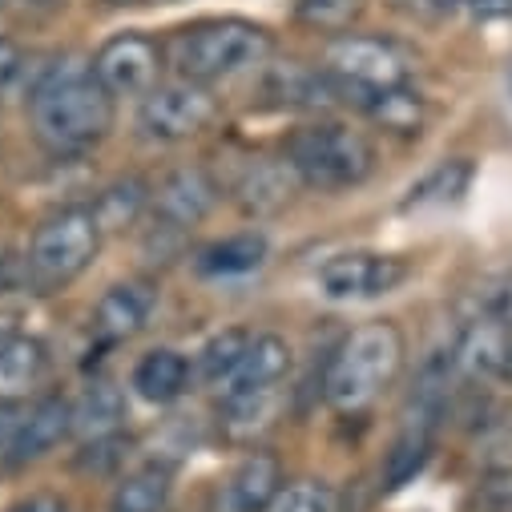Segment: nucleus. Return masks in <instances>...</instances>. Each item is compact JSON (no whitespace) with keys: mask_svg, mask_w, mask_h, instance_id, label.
<instances>
[{"mask_svg":"<svg viewBox=\"0 0 512 512\" xmlns=\"http://www.w3.org/2000/svg\"><path fill=\"white\" fill-rule=\"evenodd\" d=\"M29 121L37 142L53 158H69L101 142L113 125V93L97 81L93 65H49L33 85Z\"/></svg>","mask_w":512,"mask_h":512,"instance_id":"1","label":"nucleus"},{"mask_svg":"<svg viewBox=\"0 0 512 512\" xmlns=\"http://www.w3.org/2000/svg\"><path fill=\"white\" fill-rule=\"evenodd\" d=\"M404 367V331L388 319L363 323L339 339L323 367V400L335 412H363L396 383Z\"/></svg>","mask_w":512,"mask_h":512,"instance_id":"2","label":"nucleus"},{"mask_svg":"<svg viewBox=\"0 0 512 512\" xmlns=\"http://www.w3.org/2000/svg\"><path fill=\"white\" fill-rule=\"evenodd\" d=\"M275 53V37L254 21H198L190 29H178L166 45V61L178 69V77L214 85L230 81L246 69H259Z\"/></svg>","mask_w":512,"mask_h":512,"instance_id":"3","label":"nucleus"},{"mask_svg":"<svg viewBox=\"0 0 512 512\" xmlns=\"http://www.w3.org/2000/svg\"><path fill=\"white\" fill-rule=\"evenodd\" d=\"M287 162L299 182L315 190H347L367 182V174L375 170V150L351 125L315 121L287 138Z\"/></svg>","mask_w":512,"mask_h":512,"instance_id":"4","label":"nucleus"},{"mask_svg":"<svg viewBox=\"0 0 512 512\" xmlns=\"http://www.w3.org/2000/svg\"><path fill=\"white\" fill-rule=\"evenodd\" d=\"M323 69L335 81L339 101H355L359 109L375 97L408 85L412 77V53L388 37H363V33H339L327 41Z\"/></svg>","mask_w":512,"mask_h":512,"instance_id":"5","label":"nucleus"},{"mask_svg":"<svg viewBox=\"0 0 512 512\" xmlns=\"http://www.w3.org/2000/svg\"><path fill=\"white\" fill-rule=\"evenodd\" d=\"M101 250V226L93 218L89 206H65L57 214H49L29 242V283L41 291L65 287L73 283Z\"/></svg>","mask_w":512,"mask_h":512,"instance_id":"6","label":"nucleus"},{"mask_svg":"<svg viewBox=\"0 0 512 512\" xmlns=\"http://www.w3.org/2000/svg\"><path fill=\"white\" fill-rule=\"evenodd\" d=\"M218 113V101L210 93V85H198V81H170V85H158L142 97V109H138V130L150 138V142H186L194 134H202L206 125L214 121Z\"/></svg>","mask_w":512,"mask_h":512,"instance_id":"7","label":"nucleus"},{"mask_svg":"<svg viewBox=\"0 0 512 512\" xmlns=\"http://www.w3.org/2000/svg\"><path fill=\"white\" fill-rule=\"evenodd\" d=\"M162 69L166 49L146 33H121L105 41L93 57V73L113 97H146L150 89H158Z\"/></svg>","mask_w":512,"mask_h":512,"instance_id":"8","label":"nucleus"},{"mask_svg":"<svg viewBox=\"0 0 512 512\" xmlns=\"http://www.w3.org/2000/svg\"><path fill=\"white\" fill-rule=\"evenodd\" d=\"M408 275L412 267L400 254L351 250V254H335V259L319 267V291L327 299H379L392 295Z\"/></svg>","mask_w":512,"mask_h":512,"instance_id":"9","label":"nucleus"},{"mask_svg":"<svg viewBox=\"0 0 512 512\" xmlns=\"http://www.w3.org/2000/svg\"><path fill=\"white\" fill-rule=\"evenodd\" d=\"M283 488V468L271 452H250L210 500V512H263L271 496Z\"/></svg>","mask_w":512,"mask_h":512,"instance_id":"10","label":"nucleus"},{"mask_svg":"<svg viewBox=\"0 0 512 512\" xmlns=\"http://www.w3.org/2000/svg\"><path fill=\"white\" fill-rule=\"evenodd\" d=\"M508 347H512V331L488 315V311H476L472 319H464L460 335H456V351L452 359L472 371V375H504V363H508Z\"/></svg>","mask_w":512,"mask_h":512,"instance_id":"11","label":"nucleus"},{"mask_svg":"<svg viewBox=\"0 0 512 512\" xmlns=\"http://www.w3.org/2000/svg\"><path fill=\"white\" fill-rule=\"evenodd\" d=\"M295 182L299 174L291 170V162H275V158H259L250 162L246 174L238 178L234 186V198L242 206V214L250 218H267V214H279L291 198H295Z\"/></svg>","mask_w":512,"mask_h":512,"instance_id":"12","label":"nucleus"},{"mask_svg":"<svg viewBox=\"0 0 512 512\" xmlns=\"http://www.w3.org/2000/svg\"><path fill=\"white\" fill-rule=\"evenodd\" d=\"M291 371V347L283 335H250V347L242 355V363L230 371V379L222 383V396H238V392H259V388H279Z\"/></svg>","mask_w":512,"mask_h":512,"instance_id":"13","label":"nucleus"},{"mask_svg":"<svg viewBox=\"0 0 512 512\" xmlns=\"http://www.w3.org/2000/svg\"><path fill=\"white\" fill-rule=\"evenodd\" d=\"M214 198H218L214 182H210L198 166H186V170H174V174L158 186L154 206H158V218H162L166 226L186 230V226H198V222L210 214Z\"/></svg>","mask_w":512,"mask_h":512,"instance_id":"14","label":"nucleus"},{"mask_svg":"<svg viewBox=\"0 0 512 512\" xmlns=\"http://www.w3.org/2000/svg\"><path fill=\"white\" fill-rule=\"evenodd\" d=\"M69 432H73V404L61 400V396H45V400L29 412V420L13 432V440H9V460H13V464L41 460V456L53 452Z\"/></svg>","mask_w":512,"mask_h":512,"instance_id":"15","label":"nucleus"},{"mask_svg":"<svg viewBox=\"0 0 512 512\" xmlns=\"http://www.w3.org/2000/svg\"><path fill=\"white\" fill-rule=\"evenodd\" d=\"M49 371V351L33 335L0 339V404H21Z\"/></svg>","mask_w":512,"mask_h":512,"instance_id":"16","label":"nucleus"},{"mask_svg":"<svg viewBox=\"0 0 512 512\" xmlns=\"http://www.w3.org/2000/svg\"><path fill=\"white\" fill-rule=\"evenodd\" d=\"M279 412H283V388L222 396V436L230 444H254L279 424Z\"/></svg>","mask_w":512,"mask_h":512,"instance_id":"17","label":"nucleus"},{"mask_svg":"<svg viewBox=\"0 0 512 512\" xmlns=\"http://www.w3.org/2000/svg\"><path fill=\"white\" fill-rule=\"evenodd\" d=\"M150 307H154V295L142 287V283H117L109 287L101 299H97V311H93V327L105 343H121V339H134L146 319H150Z\"/></svg>","mask_w":512,"mask_h":512,"instance_id":"18","label":"nucleus"},{"mask_svg":"<svg viewBox=\"0 0 512 512\" xmlns=\"http://www.w3.org/2000/svg\"><path fill=\"white\" fill-rule=\"evenodd\" d=\"M186 383H190V363L170 351V347H154L138 359L134 367V392L146 400V404H174L182 392H186Z\"/></svg>","mask_w":512,"mask_h":512,"instance_id":"19","label":"nucleus"},{"mask_svg":"<svg viewBox=\"0 0 512 512\" xmlns=\"http://www.w3.org/2000/svg\"><path fill=\"white\" fill-rule=\"evenodd\" d=\"M432 424L436 420H428V416H412L404 424V432L396 436L388 460H383V488L388 492L404 488L428 464V456H432Z\"/></svg>","mask_w":512,"mask_h":512,"instance_id":"20","label":"nucleus"},{"mask_svg":"<svg viewBox=\"0 0 512 512\" xmlns=\"http://www.w3.org/2000/svg\"><path fill=\"white\" fill-rule=\"evenodd\" d=\"M170 488H174L170 464H142L113 488L109 512H162L170 500Z\"/></svg>","mask_w":512,"mask_h":512,"instance_id":"21","label":"nucleus"},{"mask_svg":"<svg viewBox=\"0 0 512 512\" xmlns=\"http://www.w3.org/2000/svg\"><path fill=\"white\" fill-rule=\"evenodd\" d=\"M267 259V238L254 234V230H242V234H230L214 246H206L198 254V271L206 275H250L259 271Z\"/></svg>","mask_w":512,"mask_h":512,"instance_id":"22","label":"nucleus"},{"mask_svg":"<svg viewBox=\"0 0 512 512\" xmlns=\"http://www.w3.org/2000/svg\"><path fill=\"white\" fill-rule=\"evenodd\" d=\"M267 89L283 105H295V109H315V105H327V101L339 97L327 69H303V65H279L271 73Z\"/></svg>","mask_w":512,"mask_h":512,"instance_id":"23","label":"nucleus"},{"mask_svg":"<svg viewBox=\"0 0 512 512\" xmlns=\"http://www.w3.org/2000/svg\"><path fill=\"white\" fill-rule=\"evenodd\" d=\"M472 186V162L464 158H452V162H440L432 174H424L412 190H408V202L404 210L412 206H448V202H460Z\"/></svg>","mask_w":512,"mask_h":512,"instance_id":"24","label":"nucleus"},{"mask_svg":"<svg viewBox=\"0 0 512 512\" xmlns=\"http://www.w3.org/2000/svg\"><path fill=\"white\" fill-rule=\"evenodd\" d=\"M383 130H392V134H404V138H416L420 130H424V117H428V109H424V97L420 93H412L408 85H400V89H388V93H375L367 105H363Z\"/></svg>","mask_w":512,"mask_h":512,"instance_id":"25","label":"nucleus"},{"mask_svg":"<svg viewBox=\"0 0 512 512\" xmlns=\"http://www.w3.org/2000/svg\"><path fill=\"white\" fill-rule=\"evenodd\" d=\"M121 428V396L113 388H105V383H97V388L85 392L81 404H73V432L81 440H109L117 436Z\"/></svg>","mask_w":512,"mask_h":512,"instance_id":"26","label":"nucleus"},{"mask_svg":"<svg viewBox=\"0 0 512 512\" xmlns=\"http://www.w3.org/2000/svg\"><path fill=\"white\" fill-rule=\"evenodd\" d=\"M142 206H146V186H142L138 178H125V182L101 190L89 210H93V218H97V226H101V234H105V230L134 226L138 214H142Z\"/></svg>","mask_w":512,"mask_h":512,"instance_id":"27","label":"nucleus"},{"mask_svg":"<svg viewBox=\"0 0 512 512\" xmlns=\"http://www.w3.org/2000/svg\"><path fill=\"white\" fill-rule=\"evenodd\" d=\"M359 13H363V0H295V21L327 37L347 33L359 21Z\"/></svg>","mask_w":512,"mask_h":512,"instance_id":"28","label":"nucleus"},{"mask_svg":"<svg viewBox=\"0 0 512 512\" xmlns=\"http://www.w3.org/2000/svg\"><path fill=\"white\" fill-rule=\"evenodd\" d=\"M246 347H250V335H246L242 327H230V331L214 335V339L202 347V359H198L202 379H206V383H226V379H230V371L242 363Z\"/></svg>","mask_w":512,"mask_h":512,"instance_id":"29","label":"nucleus"},{"mask_svg":"<svg viewBox=\"0 0 512 512\" xmlns=\"http://www.w3.org/2000/svg\"><path fill=\"white\" fill-rule=\"evenodd\" d=\"M263 512H339V496L323 480H295L283 484Z\"/></svg>","mask_w":512,"mask_h":512,"instance_id":"30","label":"nucleus"},{"mask_svg":"<svg viewBox=\"0 0 512 512\" xmlns=\"http://www.w3.org/2000/svg\"><path fill=\"white\" fill-rule=\"evenodd\" d=\"M480 508L484 512H512V472H496L480 484Z\"/></svg>","mask_w":512,"mask_h":512,"instance_id":"31","label":"nucleus"},{"mask_svg":"<svg viewBox=\"0 0 512 512\" xmlns=\"http://www.w3.org/2000/svg\"><path fill=\"white\" fill-rule=\"evenodd\" d=\"M480 311L496 315V319H500V323L512 331V275L496 279V283L484 291V299H480Z\"/></svg>","mask_w":512,"mask_h":512,"instance_id":"32","label":"nucleus"},{"mask_svg":"<svg viewBox=\"0 0 512 512\" xmlns=\"http://www.w3.org/2000/svg\"><path fill=\"white\" fill-rule=\"evenodd\" d=\"M468 13L480 17V21H500V17H512V0H464Z\"/></svg>","mask_w":512,"mask_h":512,"instance_id":"33","label":"nucleus"},{"mask_svg":"<svg viewBox=\"0 0 512 512\" xmlns=\"http://www.w3.org/2000/svg\"><path fill=\"white\" fill-rule=\"evenodd\" d=\"M17 69H21V49L9 37H0V85H9Z\"/></svg>","mask_w":512,"mask_h":512,"instance_id":"34","label":"nucleus"},{"mask_svg":"<svg viewBox=\"0 0 512 512\" xmlns=\"http://www.w3.org/2000/svg\"><path fill=\"white\" fill-rule=\"evenodd\" d=\"M21 275L29 279V267H17V263L9 259V254H0V295L13 291V287L21 283Z\"/></svg>","mask_w":512,"mask_h":512,"instance_id":"35","label":"nucleus"},{"mask_svg":"<svg viewBox=\"0 0 512 512\" xmlns=\"http://www.w3.org/2000/svg\"><path fill=\"white\" fill-rule=\"evenodd\" d=\"M9 512H65L53 496H29V500H21V504H13Z\"/></svg>","mask_w":512,"mask_h":512,"instance_id":"36","label":"nucleus"},{"mask_svg":"<svg viewBox=\"0 0 512 512\" xmlns=\"http://www.w3.org/2000/svg\"><path fill=\"white\" fill-rule=\"evenodd\" d=\"M105 5H138V0H105Z\"/></svg>","mask_w":512,"mask_h":512,"instance_id":"37","label":"nucleus"},{"mask_svg":"<svg viewBox=\"0 0 512 512\" xmlns=\"http://www.w3.org/2000/svg\"><path fill=\"white\" fill-rule=\"evenodd\" d=\"M33 5H45L49 9V5H61V0H33Z\"/></svg>","mask_w":512,"mask_h":512,"instance_id":"38","label":"nucleus"},{"mask_svg":"<svg viewBox=\"0 0 512 512\" xmlns=\"http://www.w3.org/2000/svg\"><path fill=\"white\" fill-rule=\"evenodd\" d=\"M508 89H512V65H508Z\"/></svg>","mask_w":512,"mask_h":512,"instance_id":"39","label":"nucleus"}]
</instances>
